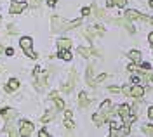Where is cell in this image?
I'll use <instances>...</instances> for the list:
<instances>
[{
	"label": "cell",
	"instance_id": "obj_1",
	"mask_svg": "<svg viewBox=\"0 0 153 137\" xmlns=\"http://www.w3.org/2000/svg\"><path fill=\"white\" fill-rule=\"evenodd\" d=\"M82 24V19L78 18L75 21H65L63 18L59 16H54L51 19V26H52V31H65V29H71V28H76Z\"/></svg>",
	"mask_w": 153,
	"mask_h": 137
},
{
	"label": "cell",
	"instance_id": "obj_2",
	"mask_svg": "<svg viewBox=\"0 0 153 137\" xmlns=\"http://www.w3.org/2000/svg\"><path fill=\"white\" fill-rule=\"evenodd\" d=\"M19 45H21V49L25 50V54L28 56L30 59H37L38 56L33 52V49H31V45H33V40L30 38V37H23V38L19 40Z\"/></svg>",
	"mask_w": 153,
	"mask_h": 137
},
{
	"label": "cell",
	"instance_id": "obj_3",
	"mask_svg": "<svg viewBox=\"0 0 153 137\" xmlns=\"http://www.w3.org/2000/svg\"><path fill=\"white\" fill-rule=\"evenodd\" d=\"M33 134V123L28 120H21L19 122V136L21 137H30Z\"/></svg>",
	"mask_w": 153,
	"mask_h": 137
},
{
	"label": "cell",
	"instance_id": "obj_4",
	"mask_svg": "<svg viewBox=\"0 0 153 137\" xmlns=\"http://www.w3.org/2000/svg\"><path fill=\"white\" fill-rule=\"evenodd\" d=\"M75 80H76V71L75 69H71V71H70V78H68V82L61 87V90L66 92V94H70V92L73 90V87H75Z\"/></svg>",
	"mask_w": 153,
	"mask_h": 137
},
{
	"label": "cell",
	"instance_id": "obj_5",
	"mask_svg": "<svg viewBox=\"0 0 153 137\" xmlns=\"http://www.w3.org/2000/svg\"><path fill=\"white\" fill-rule=\"evenodd\" d=\"M26 2H23V0H14V2H10V7H9V10H10V14H21L23 10L26 9Z\"/></svg>",
	"mask_w": 153,
	"mask_h": 137
},
{
	"label": "cell",
	"instance_id": "obj_6",
	"mask_svg": "<svg viewBox=\"0 0 153 137\" xmlns=\"http://www.w3.org/2000/svg\"><path fill=\"white\" fill-rule=\"evenodd\" d=\"M143 96H144L143 85H132V87H131V97H134L136 101H141Z\"/></svg>",
	"mask_w": 153,
	"mask_h": 137
},
{
	"label": "cell",
	"instance_id": "obj_7",
	"mask_svg": "<svg viewBox=\"0 0 153 137\" xmlns=\"http://www.w3.org/2000/svg\"><path fill=\"white\" fill-rule=\"evenodd\" d=\"M49 99H52V101L56 102V109H57V111H63V109H65V102H63V99L57 96L56 90H52V92L49 94Z\"/></svg>",
	"mask_w": 153,
	"mask_h": 137
},
{
	"label": "cell",
	"instance_id": "obj_8",
	"mask_svg": "<svg viewBox=\"0 0 153 137\" xmlns=\"http://www.w3.org/2000/svg\"><path fill=\"white\" fill-rule=\"evenodd\" d=\"M45 87H47V75H42V73H40V75L37 77V83H35V88H37L38 92H42V90H44Z\"/></svg>",
	"mask_w": 153,
	"mask_h": 137
},
{
	"label": "cell",
	"instance_id": "obj_9",
	"mask_svg": "<svg viewBox=\"0 0 153 137\" xmlns=\"http://www.w3.org/2000/svg\"><path fill=\"white\" fill-rule=\"evenodd\" d=\"M57 49L59 50H70L71 49V40L70 38H59L57 40Z\"/></svg>",
	"mask_w": 153,
	"mask_h": 137
},
{
	"label": "cell",
	"instance_id": "obj_10",
	"mask_svg": "<svg viewBox=\"0 0 153 137\" xmlns=\"http://www.w3.org/2000/svg\"><path fill=\"white\" fill-rule=\"evenodd\" d=\"M127 57L131 59L132 63H136V64H141V52L139 50H129Z\"/></svg>",
	"mask_w": 153,
	"mask_h": 137
},
{
	"label": "cell",
	"instance_id": "obj_11",
	"mask_svg": "<svg viewBox=\"0 0 153 137\" xmlns=\"http://www.w3.org/2000/svg\"><path fill=\"white\" fill-rule=\"evenodd\" d=\"M19 88V80H16V78H10L7 83H5V90L7 92H14V90H18Z\"/></svg>",
	"mask_w": 153,
	"mask_h": 137
},
{
	"label": "cell",
	"instance_id": "obj_12",
	"mask_svg": "<svg viewBox=\"0 0 153 137\" xmlns=\"http://www.w3.org/2000/svg\"><path fill=\"white\" fill-rule=\"evenodd\" d=\"M89 102H91L89 96H87L85 92H80V94H78V104H80V108H87Z\"/></svg>",
	"mask_w": 153,
	"mask_h": 137
},
{
	"label": "cell",
	"instance_id": "obj_13",
	"mask_svg": "<svg viewBox=\"0 0 153 137\" xmlns=\"http://www.w3.org/2000/svg\"><path fill=\"white\" fill-rule=\"evenodd\" d=\"M92 122H94V125L101 127V125L106 122V116L103 115V113H94V115H92Z\"/></svg>",
	"mask_w": 153,
	"mask_h": 137
},
{
	"label": "cell",
	"instance_id": "obj_14",
	"mask_svg": "<svg viewBox=\"0 0 153 137\" xmlns=\"http://www.w3.org/2000/svg\"><path fill=\"white\" fill-rule=\"evenodd\" d=\"M124 16H125V18H127L129 21H132V19H139V18H141V14H139L137 10H134V9H127V10L124 12Z\"/></svg>",
	"mask_w": 153,
	"mask_h": 137
},
{
	"label": "cell",
	"instance_id": "obj_15",
	"mask_svg": "<svg viewBox=\"0 0 153 137\" xmlns=\"http://www.w3.org/2000/svg\"><path fill=\"white\" fill-rule=\"evenodd\" d=\"M92 73H94V66H92V64H89V66H87V71H85V77H87V83H89L91 87H94V85H96L94 80H92Z\"/></svg>",
	"mask_w": 153,
	"mask_h": 137
},
{
	"label": "cell",
	"instance_id": "obj_16",
	"mask_svg": "<svg viewBox=\"0 0 153 137\" xmlns=\"http://www.w3.org/2000/svg\"><path fill=\"white\" fill-rule=\"evenodd\" d=\"M54 116H56V111H54V109H49L47 113L40 118V122H42V123H47V122H51V120H54Z\"/></svg>",
	"mask_w": 153,
	"mask_h": 137
},
{
	"label": "cell",
	"instance_id": "obj_17",
	"mask_svg": "<svg viewBox=\"0 0 153 137\" xmlns=\"http://www.w3.org/2000/svg\"><path fill=\"white\" fill-rule=\"evenodd\" d=\"M91 12H92V14H94L96 18H99V19H101V18H105V10H101L99 9V7H97V5H92V7H91Z\"/></svg>",
	"mask_w": 153,
	"mask_h": 137
},
{
	"label": "cell",
	"instance_id": "obj_18",
	"mask_svg": "<svg viewBox=\"0 0 153 137\" xmlns=\"http://www.w3.org/2000/svg\"><path fill=\"white\" fill-rule=\"evenodd\" d=\"M84 35H85L89 40H92L96 37V31H94V26H89V28H84Z\"/></svg>",
	"mask_w": 153,
	"mask_h": 137
},
{
	"label": "cell",
	"instance_id": "obj_19",
	"mask_svg": "<svg viewBox=\"0 0 153 137\" xmlns=\"http://www.w3.org/2000/svg\"><path fill=\"white\" fill-rule=\"evenodd\" d=\"M57 56H59L61 59H65V61H71V57H73L70 50H59V54H57Z\"/></svg>",
	"mask_w": 153,
	"mask_h": 137
},
{
	"label": "cell",
	"instance_id": "obj_20",
	"mask_svg": "<svg viewBox=\"0 0 153 137\" xmlns=\"http://www.w3.org/2000/svg\"><path fill=\"white\" fill-rule=\"evenodd\" d=\"M78 54H80L82 57H91L92 50H91V49H87V47H78Z\"/></svg>",
	"mask_w": 153,
	"mask_h": 137
},
{
	"label": "cell",
	"instance_id": "obj_21",
	"mask_svg": "<svg viewBox=\"0 0 153 137\" xmlns=\"http://www.w3.org/2000/svg\"><path fill=\"white\" fill-rule=\"evenodd\" d=\"M143 132L148 137H153V125H143Z\"/></svg>",
	"mask_w": 153,
	"mask_h": 137
},
{
	"label": "cell",
	"instance_id": "obj_22",
	"mask_svg": "<svg viewBox=\"0 0 153 137\" xmlns=\"http://www.w3.org/2000/svg\"><path fill=\"white\" fill-rule=\"evenodd\" d=\"M94 31H96V35H99V37H103V35H105V28H103L101 24H96Z\"/></svg>",
	"mask_w": 153,
	"mask_h": 137
},
{
	"label": "cell",
	"instance_id": "obj_23",
	"mask_svg": "<svg viewBox=\"0 0 153 137\" xmlns=\"http://www.w3.org/2000/svg\"><path fill=\"white\" fill-rule=\"evenodd\" d=\"M113 2V5H117V7H125L127 5V0H111Z\"/></svg>",
	"mask_w": 153,
	"mask_h": 137
},
{
	"label": "cell",
	"instance_id": "obj_24",
	"mask_svg": "<svg viewBox=\"0 0 153 137\" xmlns=\"http://www.w3.org/2000/svg\"><path fill=\"white\" fill-rule=\"evenodd\" d=\"M65 127H66V128H73V127H75V123H73V120H71V118H65Z\"/></svg>",
	"mask_w": 153,
	"mask_h": 137
},
{
	"label": "cell",
	"instance_id": "obj_25",
	"mask_svg": "<svg viewBox=\"0 0 153 137\" xmlns=\"http://www.w3.org/2000/svg\"><path fill=\"white\" fill-rule=\"evenodd\" d=\"M108 90H110L111 94H118V92H122V88L117 87V85H110V87H108Z\"/></svg>",
	"mask_w": 153,
	"mask_h": 137
},
{
	"label": "cell",
	"instance_id": "obj_26",
	"mask_svg": "<svg viewBox=\"0 0 153 137\" xmlns=\"http://www.w3.org/2000/svg\"><path fill=\"white\" fill-rule=\"evenodd\" d=\"M103 80H106V73H101V75L94 80V83H99V82H103Z\"/></svg>",
	"mask_w": 153,
	"mask_h": 137
},
{
	"label": "cell",
	"instance_id": "obj_27",
	"mask_svg": "<svg viewBox=\"0 0 153 137\" xmlns=\"http://www.w3.org/2000/svg\"><path fill=\"white\" fill-rule=\"evenodd\" d=\"M131 82H132V85H141V78H139V77H132Z\"/></svg>",
	"mask_w": 153,
	"mask_h": 137
},
{
	"label": "cell",
	"instance_id": "obj_28",
	"mask_svg": "<svg viewBox=\"0 0 153 137\" xmlns=\"http://www.w3.org/2000/svg\"><path fill=\"white\" fill-rule=\"evenodd\" d=\"M7 31H9V33H12V35H16V33H18V28H16V26H7Z\"/></svg>",
	"mask_w": 153,
	"mask_h": 137
},
{
	"label": "cell",
	"instance_id": "obj_29",
	"mask_svg": "<svg viewBox=\"0 0 153 137\" xmlns=\"http://www.w3.org/2000/svg\"><path fill=\"white\" fill-rule=\"evenodd\" d=\"M38 137H51V136L47 134V130H45V128H42V130L38 132Z\"/></svg>",
	"mask_w": 153,
	"mask_h": 137
},
{
	"label": "cell",
	"instance_id": "obj_30",
	"mask_svg": "<svg viewBox=\"0 0 153 137\" xmlns=\"http://www.w3.org/2000/svg\"><path fill=\"white\" fill-rule=\"evenodd\" d=\"M125 28H127V31H129V33H131V35H134V33H136V28H134L132 24H127V26H125Z\"/></svg>",
	"mask_w": 153,
	"mask_h": 137
},
{
	"label": "cell",
	"instance_id": "obj_31",
	"mask_svg": "<svg viewBox=\"0 0 153 137\" xmlns=\"http://www.w3.org/2000/svg\"><path fill=\"white\" fill-rule=\"evenodd\" d=\"M122 92H124V96H131V87H127V85H125V87L122 88Z\"/></svg>",
	"mask_w": 153,
	"mask_h": 137
},
{
	"label": "cell",
	"instance_id": "obj_32",
	"mask_svg": "<svg viewBox=\"0 0 153 137\" xmlns=\"http://www.w3.org/2000/svg\"><path fill=\"white\" fill-rule=\"evenodd\" d=\"M82 16H91V9L89 7H84L82 9Z\"/></svg>",
	"mask_w": 153,
	"mask_h": 137
},
{
	"label": "cell",
	"instance_id": "obj_33",
	"mask_svg": "<svg viewBox=\"0 0 153 137\" xmlns=\"http://www.w3.org/2000/svg\"><path fill=\"white\" fill-rule=\"evenodd\" d=\"M127 69H129V71H136V69H137V66H136V63H132V64H129V66H127Z\"/></svg>",
	"mask_w": 153,
	"mask_h": 137
},
{
	"label": "cell",
	"instance_id": "obj_34",
	"mask_svg": "<svg viewBox=\"0 0 153 137\" xmlns=\"http://www.w3.org/2000/svg\"><path fill=\"white\" fill-rule=\"evenodd\" d=\"M71 116H73V111L66 109V111H65V118H71Z\"/></svg>",
	"mask_w": 153,
	"mask_h": 137
},
{
	"label": "cell",
	"instance_id": "obj_35",
	"mask_svg": "<svg viewBox=\"0 0 153 137\" xmlns=\"http://www.w3.org/2000/svg\"><path fill=\"white\" fill-rule=\"evenodd\" d=\"M4 52H5L7 56H12V54H14V49H12V47H9V49H5Z\"/></svg>",
	"mask_w": 153,
	"mask_h": 137
},
{
	"label": "cell",
	"instance_id": "obj_36",
	"mask_svg": "<svg viewBox=\"0 0 153 137\" xmlns=\"http://www.w3.org/2000/svg\"><path fill=\"white\" fill-rule=\"evenodd\" d=\"M141 68H143L144 71H148V69H150V64H148V63H141Z\"/></svg>",
	"mask_w": 153,
	"mask_h": 137
},
{
	"label": "cell",
	"instance_id": "obj_37",
	"mask_svg": "<svg viewBox=\"0 0 153 137\" xmlns=\"http://www.w3.org/2000/svg\"><path fill=\"white\" fill-rule=\"evenodd\" d=\"M148 116L153 120V106H150V108H148Z\"/></svg>",
	"mask_w": 153,
	"mask_h": 137
},
{
	"label": "cell",
	"instance_id": "obj_38",
	"mask_svg": "<svg viewBox=\"0 0 153 137\" xmlns=\"http://www.w3.org/2000/svg\"><path fill=\"white\" fill-rule=\"evenodd\" d=\"M148 40H150V45H152V49H153V31L148 35Z\"/></svg>",
	"mask_w": 153,
	"mask_h": 137
},
{
	"label": "cell",
	"instance_id": "obj_39",
	"mask_svg": "<svg viewBox=\"0 0 153 137\" xmlns=\"http://www.w3.org/2000/svg\"><path fill=\"white\" fill-rule=\"evenodd\" d=\"M110 137H120V136H118V130H111V134H110Z\"/></svg>",
	"mask_w": 153,
	"mask_h": 137
},
{
	"label": "cell",
	"instance_id": "obj_40",
	"mask_svg": "<svg viewBox=\"0 0 153 137\" xmlns=\"http://www.w3.org/2000/svg\"><path fill=\"white\" fill-rule=\"evenodd\" d=\"M47 4H49V7H54L56 5V0H47Z\"/></svg>",
	"mask_w": 153,
	"mask_h": 137
},
{
	"label": "cell",
	"instance_id": "obj_41",
	"mask_svg": "<svg viewBox=\"0 0 153 137\" xmlns=\"http://www.w3.org/2000/svg\"><path fill=\"white\" fill-rule=\"evenodd\" d=\"M38 4H40V0H31V5H33V7H37Z\"/></svg>",
	"mask_w": 153,
	"mask_h": 137
},
{
	"label": "cell",
	"instance_id": "obj_42",
	"mask_svg": "<svg viewBox=\"0 0 153 137\" xmlns=\"http://www.w3.org/2000/svg\"><path fill=\"white\" fill-rule=\"evenodd\" d=\"M148 80H150V82L153 83V73H148Z\"/></svg>",
	"mask_w": 153,
	"mask_h": 137
},
{
	"label": "cell",
	"instance_id": "obj_43",
	"mask_svg": "<svg viewBox=\"0 0 153 137\" xmlns=\"http://www.w3.org/2000/svg\"><path fill=\"white\" fill-rule=\"evenodd\" d=\"M148 5H150V7L153 9V0H150V2H148Z\"/></svg>",
	"mask_w": 153,
	"mask_h": 137
},
{
	"label": "cell",
	"instance_id": "obj_44",
	"mask_svg": "<svg viewBox=\"0 0 153 137\" xmlns=\"http://www.w3.org/2000/svg\"><path fill=\"white\" fill-rule=\"evenodd\" d=\"M4 50H5V49H4V47H2V45H0V54H2V52H4Z\"/></svg>",
	"mask_w": 153,
	"mask_h": 137
},
{
	"label": "cell",
	"instance_id": "obj_45",
	"mask_svg": "<svg viewBox=\"0 0 153 137\" xmlns=\"http://www.w3.org/2000/svg\"><path fill=\"white\" fill-rule=\"evenodd\" d=\"M0 71H2V68H0Z\"/></svg>",
	"mask_w": 153,
	"mask_h": 137
},
{
	"label": "cell",
	"instance_id": "obj_46",
	"mask_svg": "<svg viewBox=\"0 0 153 137\" xmlns=\"http://www.w3.org/2000/svg\"><path fill=\"white\" fill-rule=\"evenodd\" d=\"M0 21H2V18H0Z\"/></svg>",
	"mask_w": 153,
	"mask_h": 137
}]
</instances>
